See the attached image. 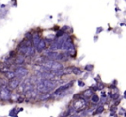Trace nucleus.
<instances>
[{
  "mask_svg": "<svg viewBox=\"0 0 126 117\" xmlns=\"http://www.w3.org/2000/svg\"><path fill=\"white\" fill-rule=\"evenodd\" d=\"M24 61H25L24 56H23V55H18V56H16L15 63H16V64H22V63H24Z\"/></svg>",
  "mask_w": 126,
  "mask_h": 117,
  "instance_id": "obj_8",
  "label": "nucleus"
},
{
  "mask_svg": "<svg viewBox=\"0 0 126 117\" xmlns=\"http://www.w3.org/2000/svg\"><path fill=\"white\" fill-rule=\"evenodd\" d=\"M104 110H105V108H104V106H103V105H100V106H98V108H96L95 114H97V115H99V114L103 113Z\"/></svg>",
  "mask_w": 126,
  "mask_h": 117,
  "instance_id": "obj_12",
  "label": "nucleus"
},
{
  "mask_svg": "<svg viewBox=\"0 0 126 117\" xmlns=\"http://www.w3.org/2000/svg\"><path fill=\"white\" fill-rule=\"evenodd\" d=\"M124 98H126V91H125V92H124Z\"/></svg>",
  "mask_w": 126,
  "mask_h": 117,
  "instance_id": "obj_20",
  "label": "nucleus"
},
{
  "mask_svg": "<svg viewBox=\"0 0 126 117\" xmlns=\"http://www.w3.org/2000/svg\"><path fill=\"white\" fill-rule=\"evenodd\" d=\"M91 101H92V102H93V103H98V101H99V96L97 95V94H93L91 97Z\"/></svg>",
  "mask_w": 126,
  "mask_h": 117,
  "instance_id": "obj_13",
  "label": "nucleus"
},
{
  "mask_svg": "<svg viewBox=\"0 0 126 117\" xmlns=\"http://www.w3.org/2000/svg\"><path fill=\"white\" fill-rule=\"evenodd\" d=\"M11 89L9 88L8 85H4L1 87V91H0V100L4 101H10L11 99Z\"/></svg>",
  "mask_w": 126,
  "mask_h": 117,
  "instance_id": "obj_3",
  "label": "nucleus"
},
{
  "mask_svg": "<svg viewBox=\"0 0 126 117\" xmlns=\"http://www.w3.org/2000/svg\"><path fill=\"white\" fill-rule=\"evenodd\" d=\"M64 35V31H63L62 30H59V31L57 32V33H56V38H59V37H62V36Z\"/></svg>",
  "mask_w": 126,
  "mask_h": 117,
  "instance_id": "obj_15",
  "label": "nucleus"
},
{
  "mask_svg": "<svg viewBox=\"0 0 126 117\" xmlns=\"http://www.w3.org/2000/svg\"><path fill=\"white\" fill-rule=\"evenodd\" d=\"M40 41H41V37H40V36H39V34L35 33L32 36V43H33V45L35 48H36V46L39 44Z\"/></svg>",
  "mask_w": 126,
  "mask_h": 117,
  "instance_id": "obj_7",
  "label": "nucleus"
},
{
  "mask_svg": "<svg viewBox=\"0 0 126 117\" xmlns=\"http://www.w3.org/2000/svg\"><path fill=\"white\" fill-rule=\"evenodd\" d=\"M69 117H80L79 115H70Z\"/></svg>",
  "mask_w": 126,
  "mask_h": 117,
  "instance_id": "obj_18",
  "label": "nucleus"
},
{
  "mask_svg": "<svg viewBox=\"0 0 126 117\" xmlns=\"http://www.w3.org/2000/svg\"><path fill=\"white\" fill-rule=\"evenodd\" d=\"M58 82L52 79H40L37 81L36 89L38 92L42 94H47L53 89H54L57 86Z\"/></svg>",
  "mask_w": 126,
  "mask_h": 117,
  "instance_id": "obj_1",
  "label": "nucleus"
},
{
  "mask_svg": "<svg viewBox=\"0 0 126 117\" xmlns=\"http://www.w3.org/2000/svg\"><path fill=\"white\" fill-rule=\"evenodd\" d=\"M41 65L42 67H44V68H46L47 70H48L49 71H52V72L59 71V70H61L64 69V66H63L62 63H58L56 61H52V60H48V61L44 62Z\"/></svg>",
  "mask_w": 126,
  "mask_h": 117,
  "instance_id": "obj_2",
  "label": "nucleus"
},
{
  "mask_svg": "<svg viewBox=\"0 0 126 117\" xmlns=\"http://www.w3.org/2000/svg\"><path fill=\"white\" fill-rule=\"evenodd\" d=\"M93 69V65H91V64H87L85 66V70H87V71H92Z\"/></svg>",
  "mask_w": 126,
  "mask_h": 117,
  "instance_id": "obj_14",
  "label": "nucleus"
},
{
  "mask_svg": "<svg viewBox=\"0 0 126 117\" xmlns=\"http://www.w3.org/2000/svg\"><path fill=\"white\" fill-rule=\"evenodd\" d=\"M46 49V41L44 40V39H41L40 43H39V44L36 46V48H35V49H36V51L38 53H42V51H44Z\"/></svg>",
  "mask_w": 126,
  "mask_h": 117,
  "instance_id": "obj_6",
  "label": "nucleus"
},
{
  "mask_svg": "<svg viewBox=\"0 0 126 117\" xmlns=\"http://www.w3.org/2000/svg\"><path fill=\"white\" fill-rule=\"evenodd\" d=\"M102 30H103V29H102V28H99V29H98V30H97V34H98L100 31H102Z\"/></svg>",
  "mask_w": 126,
  "mask_h": 117,
  "instance_id": "obj_19",
  "label": "nucleus"
},
{
  "mask_svg": "<svg viewBox=\"0 0 126 117\" xmlns=\"http://www.w3.org/2000/svg\"><path fill=\"white\" fill-rule=\"evenodd\" d=\"M20 82H21V80H19V79H17V78H14L10 81L8 86H9V88L11 89H16L19 87L20 83H21Z\"/></svg>",
  "mask_w": 126,
  "mask_h": 117,
  "instance_id": "obj_5",
  "label": "nucleus"
},
{
  "mask_svg": "<svg viewBox=\"0 0 126 117\" xmlns=\"http://www.w3.org/2000/svg\"><path fill=\"white\" fill-rule=\"evenodd\" d=\"M93 95V89H88L84 91L83 93V96L85 97H91V96Z\"/></svg>",
  "mask_w": 126,
  "mask_h": 117,
  "instance_id": "obj_10",
  "label": "nucleus"
},
{
  "mask_svg": "<svg viewBox=\"0 0 126 117\" xmlns=\"http://www.w3.org/2000/svg\"><path fill=\"white\" fill-rule=\"evenodd\" d=\"M0 91H1V87H0Z\"/></svg>",
  "mask_w": 126,
  "mask_h": 117,
  "instance_id": "obj_22",
  "label": "nucleus"
},
{
  "mask_svg": "<svg viewBox=\"0 0 126 117\" xmlns=\"http://www.w3.org/2000/svg\"><path fill=\"white\" fill-rule=\"evenodd\" d=\"M77 83H78V85H79V87H84V86H85V82H82V81H78Z\"/></svg>",
  "mask_w": 126,
  "mask_h": 117,
  "instance_id": "obj_16",
  "label": "nucleus"
},
{
  "mask_svg": "<svg viewBox=\"0 0 126 117\" xmlns=\"http://www.w3.org/2000/svg\"><path fill=\"white\" fill-rule=\"evenodd\" d=\"M14 72L16 74V78L19 79L21 81H23L29 74L28 69L24 68V67H18V68H16Z\"/></svg>",
  "mask_w": 126,
  "mask_h": 117,
  "instance_id": "obj_4",
  "label": "nucleus"
},
{
  "mask_svg": "<svg viewBox=\"0 0 126 117\" xmlns=\"http://www.w3.org/2000/svg\"><path fill=\"white\" fill-rule=\"evenodd\" d=\"M124 116L126 117V112H125V113H124Z\"/></svg>",
  "mask_w": 126,
  "mask_h": 117,
  "instance_id": "obj_21",
  "label": "nucleus"
},
{
  "mask_svg": "<svg viewBox=\"0 0 126 117\" xmlns=\"http://www.w3.org/2000/svg\"><path fill=\"white\" fill-rule=\"evenodd\" d=\"M5 77L8 79V80H12V79H14V78H16V74H15V72L14 71H8V72H6L5 73Z\"/></svg>",
  "mask_w": 126,
  "mask_h": 117,
  "instance_id": "obj_9",
  "label": "nucleus"
},
{
  "mask_svg": "<svg viewBox=\"0 0 126 117\" xmlns=\"http://www.w3.org/2000/svg\"><path fill=\"white\" fill-rule=\"evenodd\" d=\"M72 73L74 74L75 75H79L82 74V71L79 68H72Z\"/></svg>",
  "mask_w": 126,
  "mask_h": 117,
  "instance_id": "obj_11",
  "label": "nucleus"
},
{
  "mask_svg": "<svg viewBox=\"0 0 126 117\" xmlns=\"http://www.w3.org/2000/svg\"><path fill=\"white\" fill-rule=\"evenodd\" d=\"M117 106L116 105H113V106L110 108V111H112V112H116V110H117Z\"/></svg>",
  "mask_w": 126,
  "mask_h": 117,
  "instance_id": "obj_17",
  "label": "nucleus"
}]
</instances>
